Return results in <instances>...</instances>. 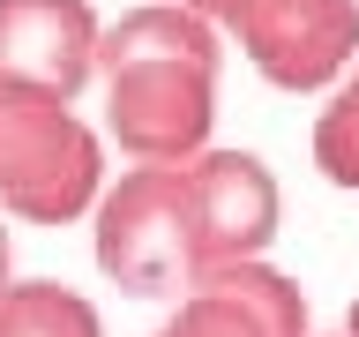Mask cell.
I'll return each instance as SVG.
<instances>
[{"mask_svg":"<svg viewBox=\"0 0 359 337\" xmlns=\"http://www.w3.org/2000/svg\"><path fill=\"white\" fill-rule=\"evenodd\" d=\"M217 22L150 0L97 30V83H105V135L128 165H187L217 128Z\"/></svg>","mask_w":359,"mask_h":337,"instance_id":"6da1fadb","label":"cell"},{"mask_svg":"<svg viewBox=\"0 0 359 337\" xmlns=\"http://www.w3.org/2000/svg\"><path fill=\"white\" fill-rule=\"evenodd\" d=\"M105 195V143L75 120V98L0 83V210L22 225H75Z\"/></svg>","mask_w":359,"mask_h":337,"instance_id":"7a4b0ae2","label":"cell"},{"mask_svg":"<svg viewBox=\"0 0 359 337\" xmlns=\"http://www.w3.org/2000/svg\"><path fill=\"white\" fill-rule=\"evenodd\" d=\"M90 247L120 292L135 300H180L202 270L187 165H128L90 202Z\"/></svg>","mask_w":359,"mask_h":337,"instance_id":"3957f363","label":"cell"},{"mask_svg":"<svg viewBox=\"0 0 359 337\" xmlns=\"http://www.w3.org/2000/svg\"><path fill=\"white\" fill-rule=\"evenodd\" d=\"M269 90H330L359 60V0H240L224 22Z\"/></svg>","mask_w":359,"mask_h":337,"instance_id":"277c9868","label":"cell"},{"mask_svg":"<svg viewBox=\"0 0 359 337\" xmlns=\"http://www.w3.org/2000/svg\"><path fill=\"white\" fill-rule=\"evenodd\" d=\"M187 202H195L202 270L269 255L277 225H285V187H277V173H269L255 150H202V157H187Z\"/></svg>","mask_w":359,"mask_h":337,"instance_id":"5b68a950","label":"cell"},{"mask_svg":"<svg viewBox=\"0 0 359 337\" xmlns=\"http://www.w3.org/2000/svg\"><path fill=\"white\" fill-rule=\"evenodd\" d=\"M97 30L90 0H0V83L83 98L97 75Z\"/></svg>","mask_w":359,"mask_h":337,"instance_id":"8992f818","label":"cell"},{"mask_svg":"<svg viewBox=\"0 0 359 337\" xmlns=\"http://www.w3.org/2000/svg\"><path fill=\"white\" fill-rule=\"evenodd\" d=\"M0 337H105L97 308H90L75 285H53V277H8L0 285Z\"/></svg>","mask_w":359,"mask_h":337,"instance_id":"52a82bcc","label":"cell"},{"mask_svg":"<svg viewBox=\"0 0 359 337\" xmlns=\"http://www.w3.org/2000/svg\"><path fill=\"white\" fill-rule=\"evenodd\" d=\"M314 173L359 195V60L344 67V83H330V105L314 112Z\"/></svg>","mask_w":359,"mask_h":337,"instance_id":"ba28073f","label":"cell"},{"mask_svg":"<svg viewBox=\"0 0 359 337\" xmlns=\"http://www.w3.org/2000/svg\"><path fill=\"white\" fill-rule=\"evenodd\" d=\"M180 8H195V15H210V22H217V30H224V22H232V15H240V0H180Z\"/></svg>","mask_w":359,"mask_h":337,"instance_id":"9c48e42d","label":"cell"},{"mask_svg":"<svg viewBox=\"0 0 359 337\" xmlns=\"http://www.w3.org/2000/svg\"><path fill=\"white\" fill-rule=\"evenodd\" d=\"M15 277V240H8V225H0V285Z\"/></svg>","mask_w":359,"mask_h":337,"instance_id":"30bf717a","label":"cell"},{"mask_svg":"<svg viewBox=\"0 0 359 337\" xmlns=\"http://www.w3.org/2000/svg\"><path fill=\"white\" fill-rule=\"evenodd\" d=\"M344 337H359V300H352V308H344Z\"/></svg>","mask_w":359,"mask_h":337,"instance_id":"8fae6325","label":"cell"}]
</instances>
